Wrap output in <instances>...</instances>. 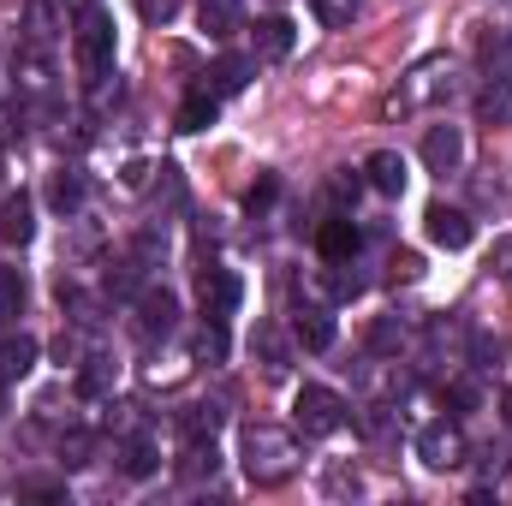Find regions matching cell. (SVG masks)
<instances>
[{"mask_svg":"<svg viewBox=\"0 0 512 506\" xmlns=\"http://www.w3.org/2000/svg\"><path fill=\"white\" fill-rule=\"evenodd\" d=\"M239 459H245V477L256 489H274V483H286L298 471V441L286 429H274V423H251L245 441H239Z\"/></svg>","mask_w":512,"mask_h":506,"instance_id":"1","label":"cell"},{"mask_svg":"<svg viewBox=\"0 0 512 506\" xmlns=\"http://www.w3.org/2000/svg\"><path fill=\"white\" fill-rule=\"evenodd\" d=\"M72 54H78V72H84L90 84H102V78L114 72V18L90 6V12L78 18V30H72Z\"/></svg>","mask_w":512,"mask_h":506,"instance_id":"2","label":"cell"},{"mask_svg":"<svg viewBox=\"0 0 512 506\" xmlns=\"http://www.w3.org/2000/svg\"><path fill=\"white\" fill-rule=\"evenodd\" d=\"M292 423H298V435H310V441L340 435V429H346V399H340L334 387L304 381V387L292 393Z\"/></svg>","mask_w":512,"mask_h":506,"instance_id":"3","label":"cell"},{"mask_svg":"<svg viewBox=\"0 0 512 506\" xmlns=\"http://www.w3.org/2000/svg\"><path fill=\"white\" fill-rule=\"evenodd\" d=\"M417 459H423L429 471H459V465H465V429H459L453 417H435V423L417 435Z\"/></svg>","mask_w":512,"mask_h":506,"instance_id":"4","label":"cell"},{"mask_svg":"<svg viewBox=\"0 0 512 506\" xmlns=\"http://www.w3.org/2000/svg\"><path fill=\"white\" fill-rule=\"evenodd\" d=\"M423 167H429L435 179L459 173V167H465V131L459 126H429L423 131Z\"/></svg>","mask_w":512,"mask_h":506,"instance_id":"5","label":"cell"},{"mask_svg":"<svg viewBox=\"0 0 512 506\" xmlns=\"http://www.w3.org/2000/svg\"><path fill=\"white\" fill-rule=\"evenodd\" d=\"M197 298H203V316H233L239 310V298H245V280L233 274V268H203V280H197Z\"/></svg>","mask_w":512,"mask_h":506,"instance_id":"6","label":"cell"},{"mask_svg":"<svg viewBox=\"0 0 512 506\" xmlns=\"http://www.w3.org/2000/svg\"><path fill=\"white\" fill-rule=\"evenodd\" d=\"M423 227H429V239H435L441 251H465V245L477 239V227H471V215H465V209H453V203H429V215H423Z\"/></svg>","mask_w":512,"mask_h":506,"instance_id":"7","label":"cell"},{"mask_svg":"<svg viewBox=\"0 0 512 506\" xmlns=\"http://www.w3.org/2000/svg\"><path fill=\"white\" fill-rule=\"evenodd\" d=\"M334 334H340V322H334V310H328V304H304V310H298V322H292V340H298L304 352H328V346H334Z\"/></svg>","mask_w":512,"mask_h":506,"instance_id":"8","label":"cell"},{"mask_svg":"<svg viewBox=\"0 0 512 506\" xmlns=\"http://www.w3.org/2000/svg\"><path fill=\"white\" fill-rule=\"evenodd\" d=\"M30 239H36V203H30L24 191H12V197L0 203V245L24 251Z\"/></svg>","mask_w":512,"mask_h":506,"instance_id":"9","label":"cell"},{"mask_svg":"<svg viewBox=\"0 0 512 506\" xmlns=\"http://www.w3.org/2000/svg\"><path fill=\"white\" fill-rule=\"evenodd\" d=\"M137 328H143V334H173V328H179V298H173L167 286H149V292L137 298Z\"/></svg>","mask_w":512,"mask_h":506,"instance_id":"10","label":"cell"},{"mask_svg":"<svg viewBox=\"0 0 512 506\" xmlns=\"http://www.w3.org/2000/svg\"><path fill=\"white\" fill-rule=\"evenodd\" d=\"M358 245H364V233H358L346 215H334V221H322V227H316V251H322V262H352Z\"/></svg>","mask_w":512,"mask_h":506,"instance_id":"11","label":"cell"},{"mask_svg":"<svg viewBox=\"0 0 512 506\" xmlns=\"http://www.w3.org/2000/svg\"><path fill=\"white\" fill-rule=\"evenodd\" d=\"M405 179H411V173H405V155H399V149H376V155L364 161V185L382 191V197H399Z\"/></svg>","mask_w":512,"mask_h":506,"instance_id":"12","label":"cell"},{"mask_svg":"<svg viewBox=\"0 0 512 506\" xmlns=\"http://www.w3.org/2000/svg\"><path fill=\"white\" fill-rule=\"evenodd\" d=\"M251 36H256V60H286V54H292V42H298V24L274 12V18H262V24H256Z\"/></svg>","mask_w":512,"mask_h":506,"instance_id":"13","label":"cell"},{"mask_svg":"<svg viewBox=\"0 0 512 506\" xmlns=\"http://www.w3.org/2000/svg\"><path fill=\"white\" fill-rule=\"evenodd\" d=\"M197 18H203V30H209L215 42H227V36L245 30V6H239V0H197Z\"/></svg>","mask_w":512,"mask_h":506,"instance_id":"14","label":"cell"},{"mask_svg":"<svg viewBox=\"0 0 512 506\" xmlns=\"http://www.w3.org/2000/svg\"><path fill=\"white\" fill-rule=\"evenodd\" d=\"M36 352H42V346H36L30 334H6V340H0V381L30 376V370H36Z\"/></svg>","mask_w":512,"mask_h":506,"instance_id":"15","label":"cell"},{"mask_svg":"<svg viewBox=\"0 0 512 506\" xmlns=\"http://www.w3.org/2000/svg\"><path fill=\"white\" fill-rule=\"evenodd\" d=\"M251 72H256V60H245V54H221L215 72H209V90H215V96H239V90L251 84Z\"/></svg>","mask_w":512,"mask_h":506,"instance_id":"16","label":"cell"},{"mask_svg":"<svg viewBox=\"0 0 512 506\" xmlns=\"http://www.w3.org/2000/svg\"><path fill=\"white\" fill-rule=\"evenodd\" d=\"M215 465H221L215 435H209V441H203V435H191V441H185V453H179V477H191V483H197V477H215Z\"/></svg>","mask_w":512,"mask_h":506,"instance_id":"17","label":"cell"},{"mask_svg":"<svg viewBox=\"0 0 512 506\" xmlns=\"http://www.w3.org/2000/svg\"><path fill=\"white\" fill-rule=\"evenodd\" d=\"M477 120H483V126H512V84L507 78L483 84V96H477Z\"/></svg>","mask_w":512,"mask_h":506,"instance_id":"18","label":"cell"},{"mask_svg":"<svg viewBox=\"0 0 512 506\" xmlns=\"http://www.w3.org/2000/svg\"><path fill=\"white\" fill-rule=\"evenodd\" d=\"M215 108H221V96H215V90L185 96V108H179V131H209V126H215Z\"/></svg>","mask_w":512,"mask_h":506,"instance_id":"19","label":"cell"},{"mask_svg":"<svg viewBox=\"0 0 512 506\" xmlns=\"http://www.w3.org/2000/svg\"><path fill=\"white\" fill-rule=\"evenodd\" d=\"M191 352H197L203 364H221V358H227V322H221V316H203V328H197Z\"/></svg>","mask_w":512,"mask_h":506,"instance_id":"20","label":"cell"},{"mask_svg":"<svg viewBox=\"0 0 512 506\" xmlns=\"http://www.w3.org/2000/svg\"><path fill=\"white\" fill-rule=\"evenodd\" d=\"M18 316H24V274L0 268V328H12Z\"/></svg>","mask_w":512,"mask_h":506,"instance_id":"21","label":"cell"},{"mask_svg":"<svg viewBox=\"0 0 512 506\" xmlns=\"http://www.w3.org/2000/svg\"><path fill=\"white\" fill-rule=\"evenodd\" d=\"M48 203H54L60 215H72V209L84 203V179H78V173H54V185H48Z\"/></svg>","mask_w":512,"mask_h":506,"instance_id":"22","label":"cell"},{"mask_svg":"<svg viewBox=\"0 0 512 506\" xmlns=\"http://www.w3.org/2000/svg\"><path fill=\"white\" fill-rule=\"evenodd\" d=\"M310 12H316V24H322V30H346V24H352V12H358V0H310Z\"/></svg>","mask_w":512,"mask_h":506,"instance_id":"23","label":"cell"},{"mask_svg":"<svg viewBox=\"0 0 512 506\" xmlns=\"http://www.w3.org/2000/svg\"><path fill=\"white\" fill-rule=\"evenodd\" d=\"M251 346H262V370H268V376H286V346H280V334H274L268 322L256 328V340H251Z\"/></svg>","mask_w":512,"mask_h":506,"instance_id":"24","label":"cell"},{"mask_svg":"<svg viewBox=\"0 0 512 506\" xmlns=\"http://www.w3.org/2000/svg\"><path fill=\"white\" fill-rule=\"evenodd\" d=\"M155 471H161L155 441H131V447H126V477H155Z\"/></svg>","mask_w":512,"mask_h":506,"instance_id":"25","label":"cell"},{"mask_svg":"<svg viewBox=\"0 0 512 506\" xmlns=\"http://www.w3.org/2000/svg\"><path fill=\"white\" fill-rule=\"evenodd\" d=\"M90 447H96L90 429H66V435H60V459H66V465H90Z\"/></svg>","mask_w":512,"mask_h":506,"instance_id":"26","label":"cell"},{"mask_svg":"<svg viewBox=\"0 0 512 506\" xmlns=\"http://www.w3.org/2000/svg\"><path fill=\"white\" fill-rule=\"evenodd\" d=\"M215 423H221V411H209V405H185L179 411V429L185 435H215Z\"/></svg>","mask_w":512,"mask_h":506,"instance_id":"27","label":"cell"},{"mask_svg":"<svg viewBox=\"0 0 512 506\" xmlns=\"http://www.w3.org/2000/svg\"><path fill=\"white\" fill-rule=\"evenodd\" d=\"M370 346H376V352H399V346H405V328H399L393 316H382V322L370 328Z\"/></svg>","mask_w":512,"mask_h":506,"instance_id":"28","label":"cell"},{"mask_svg":"<svg viewBox=\"0 0 512 506\" xmlns=\"http://www.w3.org/2000/svg\"><path fill=\"white\" fill-rule=\"evenodd\" d=\"M131 6L143 24H173V12H179V0H131Z\"/></svg>","mask_w":512,"mask_h":506,"instance_id":"29","label":"cell"},{"mask_svg":"<svg viewBox=\"0 0 512 506\" xmlns=\"http://www.w3.org/2000/svg\"><path fill=\"white\" fill-rule=\"evenodd\" d=\"M274 191H280V179H274V173H262V179L251 185V197H245V209H251V215H256V209H268V203H274Z\"/></svg>","mask_w":512,"mask_h":506,"instance_id":"30","label":"cell"},{"mask_svg":"<svg viewBox=\"0 0 512 506\" xmlns=\"http://www.w3.org/2000/svg\"><path fill=\"white\" fill-rule=\"evenodd\" d=\"M78 387H84L90 399H96V393H108V358H90V370L78 376Z\"/></svg>","mask_w":512,"mask_h":506,"instance_id":"31","label":"cell"},{"mask_svg":"<svg viewBox=\"0 0 512 506\" xmlns=\"http://www.w3.org/2000/svg\"><path fill=\"white\" fill-rule=\"evenodd\" d=\"M489 268H495L501 280H512V239H495V251H489Z\"/></svg>","mask_w":512,"mask_h":506,"instance_id":"32","label":"cell"},{"mask_svg":"<svg viewBox=\"0 0 512 506\" xmlns=\"http://www.w3.org/2000/svg\"><path fill=\"white\" fill-rule=\"evenodd\" d=\"M417 268H423V262H417L411 251H399V256H393V280H417Z\"/></svg>","mask_w":512,"mask_h":506,"instance_id":"33","label":"cell"},{"mask_svg":"<svg viewBox=\"0 0 512 506\" xmlns=\"http://www.w3.org/2000/svg\"><path fill=\"white\" fill-rule=\"evenodd\" d=\"M453 405H477V387L471 381H453Z\"/></svg>","mask_w":512,"mask_h":506,"instance_id":"34","label":"cell"},{"mask_svg":"<svg viewBox=\"0 0 512 506\" xmlns=\"http://www.w3.org/2000/svg\"><path fill=\"white\" fill-rule=\"evenodd\" d=\"M6 137H12V126H6V114H0V143H6Z\"/></svg>","mask_w":512,"mask_h":506,"instance_id":"35","label":"cell"},{"mask_svg":"<svg viewBox=\"0 0 512 506\" xmlns=\"http://www.w3.org/2000/svg\"><path fill=\"white\" fill-rule=\"evenodd\" d=\"M507 423H512V393H507Z\"/></svg>","mask_w":512,"mask_h":506,"instance_id":"36","label":"cell"}]
</instances>
